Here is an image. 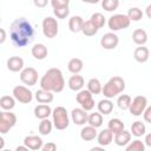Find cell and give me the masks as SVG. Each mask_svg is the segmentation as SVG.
Listing matches in <instances>:
<instances>
[{"instance_id": "obj_1", "label": "cell", "mask_w": 151, "mask_h": 151, "mask_svg": "<svg viewBox=\"0 0 151 151\" xmlns=\"http://www.w3.org/2000/svg\"><path fill=\"white\" fill-rule=\"evenodd\" d=\"M34 27L26 18H17L9 26V38L15 47H26L34 40Z\"/></svg>"}, {"instance_id": "obj_2", "label": "cell", "mask_w": 151, "mask_h": 151, "mask_svg": "<svg viewBox=\"0 0 151 151\" xmlns=\"http://www.w3.org/2000/svg\"><path fill=\"white\" fill-rule=\"evenodd\" d=\"M65 87V79L63 76V72L57 68L52 67L45 72V74L40 79V88L52 92V93H59Z\"/></svg>"}, {"instance_id": "obj_3", "label": "cell", "mask_w": 151, "mask_h": 151, "mask_svg": "<svg viewBox=\"0 0 151 151\" xmlns=\"http://www.w3.org/2000/svg\"><path fill=\"white\" fill-rule=\"evenodd\" d=\"M124 90H125V80L119 76H114L110 78L106 81V84L103 86L101 93L106 99H112L116 96L120 94Z\"/></svg>"}, {"instance_id": "obj_4", "label": "cell", "mask_w": 151, "mask_h": 151, "mask_svg": "<svg viewBox=\"0 0 151 151\" xmlns=\"http://www.w3.org/2000/svg\"><path fill=\"white\" fill-rule=\"evenodd\" d=\"M52 122L53 126L57 130H65L70 125V117L68 112L64 106H57L52 112Z\"/></svg>"}, {"instance_id": "obj_5", "label": "cell", "mask_w": 151, "mask_h": 151, "mask_svg": "<svg viewBox=\"0 0 151 151\" xmlns=\"http://www.w3.org/2000/svg\"><path fill=\"white\" fill-rule=\"evenodd\" d=\"M131 20L126 14H113L107 20V26L111 29V32H117L120 29H125L130 26Z\"/></svg>"}, {"instance_id": "obj_6", "label": "cell", "mask_w": 151, "mask_h": 151, "mask_svg": "<svg viewBox=\"0 0 151 151\" xmlns=\"http://www.w3.org/2000/svg\"><path fill=\"white\" fill-rule=\"evenodd\" d=\"M42 27V33L46 38L48 39H53L58 35L59 32V24L57 21V19H54L53 17H46L42 20L41 24Z\"/></svg>"}, {"instance_id": "obj_7", "label": "cell", "mask_w": 151, "mask_h": 151, "mask_svg": "<svg viewBox=\"0 0 151 151\" xmlns=\"http://www.w3.org/2000/svg\"><path fill=\"white\" fill-rule=\"evenodd\" d=\"M17 124V116L11 111H2L0 113V133H7Z\"/></svg>"}, {"instance_id": "obj_8", "label": "cell", "mask_w": 151, "mask_h": 151, "mask_svg": "<svg viewBox=\"0 0 151 151\" xmlns=\"http://www.w3.org/2000/svg\"><path fill=\"white\" fill-rule=\"evenodd\" d=\"M76 99L78 101V104L80 105V107L85 111H91L94 107V99H93V94L86 88V90H81L77 93Z\"/></svg>"}, {"instance_id": "obj_9", "label": "cell", "mask_w": 151, "mask_h": 151, "mask_svg": "<svg viewBox=\"0 0 151 151\" xmlns=\"http://www.w3.org/2000/svg\"><path fill=\"white\" fill-rule=\"evenodd\" d=\"M12 94L15 98V100H18L19 103H22V104H28V103H31L33 100L32 91L28 87L22 86V85L15 86L13 88V91H12Z\"/></svg>"}, {"instance_id": "obj_10", "label": "cell", "mask_w": 151, "mask_h": 151, "mask_svg": "<svg viewBox=\"0 0 151 151\" xmlns=\"http://www.w3.org/2000/svg\"><path fill=\"white\" fill-rule=\"evenodd\" d=\"M146 107H147V98L144 96H137L132 99V103H131L129 111L132 116L139 117L144 113Z\"/></svg>"}, {"instance_id": "obj_11", "label": "cell", "mask_w": 151, "mask_h": 151, "mask_svg": "<svg viewBox=\"0 0 151 151\" xmlns=\"http://www.w3.org/2000/svg\"><path fill=\"white\" fill-rule=\"evenodd\" d=\"M38 71L34 67H25L20 72V80L28 86H33L38 81Z\"/></svg>"}, {"instance_id": "obj_12", "label": "cell", "mask_w": 151, "mask_h": 151, "mask_svg": "<svg viewBox=\"0 0 151 151\" xmlns=\"http://www.w3.org/2000/svg\"><path fill=\"white\" fill-rule=\"evenodd\" d=\"M119 44V38L116 33L109 32L100 38V46L105 50H114Z\"/></svg>"}, {"instance_id": "obj_13", "label": "cell", "mask_w": 151, "mask_h": 151, "mask_svg": "<svg viewBox=\"0 0 151 151\" xmlns=\"http://www.w3.org/2000/svg\"><path fill=\"white\" fill-rule=\"evenodd\" d=\"M71 119L76 125L80 126V125H84L85 123H87L88 113H87V111L83 110L81 107H77L71 111Z\"/></svg>"}, {"instance_id": "obj_14", "label": "cell", "mask_w": 151, "mask_h": 151, "mask_svg": "<svg viewBox=\"0 0 151 151\" xmlns=\"http://www.w3.org/2000/svg\"><path fill=\"white\" fill-rule=\"evenodd\" d=\"M24 145L26 147H28L29 150L37 151V150H40L44 146V142L39 136H33L32 134V136H26L24 138Z\"/></svg>"}, {"instance_id": "obj_15", "label": "cell", "mask_w": 151, "mask_h": 151, "mask_svg": "<svg viewBox=\"0 0 151 151\" xmlns=\"http://www.w3.org/2000/svg\"><path fill=\"white\" fill-rule=\"evenodd\" d=\"M53 110L47 104H39L34 107V116L35 118L42 120V119H48V117L52 114Z\"/></svg>"}, {"instance_id": "obj_16", "label": "cell", "mask_w": 151, "mask_h": 151, "mask_svg": "<svg viewBox=\"0 0 151 151\" xmlns=\"http://www.w3.org/2000/svg\"><path fill=\"white\" fill-rule=\"evenodd\" d=\"M7 68L11 72H21L24 70V59L18 57V55L8 58V60H7Z\"/></svg>"}, {"instance_id": "obj_17", "label": "cell", "mask_w": 151, "mask_h": 151, "mask_svg": "<svg viewBox=\"0 0 151 151\" xmlns=\"http://www.w3.org/2000/svg\"><path fill=\"white\" fill-rule=\"evenodd\" d=\"M67 85H68L70 90L79 92V91L83 90V87L85 85V80H84V78L80 74H73V76L70 77Z\"/></svg>"}, {"instance_id": "obj_18", "label": "cell", "mask_w": 151, "mask_h": 151, "mask_svg": "<svg viewBox=\"0 0 151 151\" xmlns=\"http://www.w3.org/2000/svg\"><path fill=\"white\" fill-rule=\"evenodd\" d=\"M133 58L136 61L140 63V64H144L149 60L150 58V51L147 47L145 46H138L134 51H133Z\"/></svg>"}, {"instance_id": "obj_19", "label": "cell", "mask_w": 151, "mask_h": 151, "mask_svg": "<svg viewBox=\"0 0 151 151\" xmlns=\"http://www.w3.org/2000/svg\"><path fill=\"white\" fill-rule=\"evenodd\" d=\"M84 19L80 15H73L68 20V28L72 33H79L83 29L84 26Z\"/></svg>"}, {"instance_id": "obj_20", "label": "cell", "mask_w": 151, "mask_h": 151, "mask_svg": "<svg viewBox=\"0 0 151 151\" xmlns=\"http://www.w3.org/2000/svg\"><path fill=\"white\" fill-rule=\"evenodd\" d=\"M97 140H98V144L99 146H107L111 144V142L113 140V133L109 130V129H104L101 130L98 136H97Z\"/></svg>"}, {"instance_id": "obj_21", "label": "cell", "mask_w": 151, "mask_h": 151, "mask_svg": "<svg viewBox=\"0 0 151 151\" xmlns=\"http://www.w3.org/2000/svg\"><path fill=\"white\" fill-rule=\"evenodd\" d=\"M132 41L138 46H144L147 41V33L143 28H137L132 33Z\"/></svg>"}, {"instance_id": "obj_22", "label": "cell", "mask_w": 151, "mask_h": 151, "mask_svg": "<svg viewBox=\"0 0 151 151\" xmlns=\"http://www.w3.org/2000/svg\"><path fill=\"white\" fill-rule=\"evenodd\" d=\"M31 53L37 60H44L48 54V50L44 44H35L32 47Z\"/></svg>"}, {"instance_id": "obj_23", "label": "cell", "mask_w": 151, "mask_h": 151, "mask_svg": "<svg viewBox=\"0 0 151 151\" xmlns=\"http://www.w3.org/2000/svg\"><path fill=\"white\" fill-rule=\"evenodd\" d=\"M34 97H35V99H37V101H38L39 104H47V105H48L50 103H52L53 99H54L52 92L45 91V90H42V88L38 90V91L35 92Z\"/></svg>"}, {"instance_id": "obj_24", "label": "cell", "mask_w": 151, "mask_h": 151, "mask_svg": "<svg viewBox=\"0 0 151 151\" xmlns=\"http://www.w3.org/2000/svg\"><path fill=\"white\" fill-rule=\"evenodd\" d=\"M98 136L97 133V129L91 126V125H87V126H84L80 131V138L85 142H91L93 139H96Z\"/></svg>"}, {"instance_id": "obj_25", "label": "cell", "mask_w": 151, "mask_h": 151, "mask_svg": "<svg viewBox=\"0 0 151 151\" xmlns=\"http://www.w3.org/2000/svg\"><path fill=\"white\" fill-rule=\"evenodd\" d=\"M131 136H132L131 132L124 130V131H122V132L114 134L113 140H114L116 145H118V146H125V145H129V144H130V142H131Z\"/></svg>"}, {"instance_id": "obj_26", "label": "cell", "mask_w": 151, "mask_h": 151, "mask_svg": "<svg viewBox=\"0 0 151 151\" xmlns=\"http://www.w3.org/2000/svg\"><path fill=\"white\" fill-rule=\"evenodd\" d=\"M97 109H98V112L106 116V114H110L113 110V103L111 101V99H101L99 100V103L97 104Z\"/></svg>"}, {"instance_id": "obj_27", "label": "cell", "mask_w": 151, "mask_h": 151, "mask_svg": "<svg viewBox=\"0 0 151 151\" xmlns=\"http://www.w3.org/2000/svg\"><path fill=\"white\" fill-rule=\"evenodd\" d=\"M83 67H84V63L79 58H72L67 64V68L72 74H79Z\"/></svg>"}, {"instance_id": "obj_28", "label": "cell", "mask_w": 151, "mask_h": 151, "mask_svg": "<svg viewBox=\"0 0 151 151\" xmlns=\"http://www.w3.org/2000/svg\"><path fill=\"white\" fill-rule=\"evenodd\" d=\"M124 127H125V126H124V123H123L119 118H112V119L109 120V126H107V129H109L113 134H117V133L124 131V130H125Z\"/></svg>"}, {"instance_id": "obj_29", "label": "cell", "mask_w": 151, "mask_h": 151, "mask_svg": "<svg viewBox=\"0 0 151 151\" xmlns=\"http://www.w3.org/2000/svg\"><path fill=\"white\" fill-rule=\"evenodd\" d=\"M131 134L134 136V137H142L145 134L146 132V126L144 123H142L140 120H136L132 123L131 125Z\"/></svg>"}, {"instance_id": "obj_30", "label": "cell", "mask_w": 151, "mask_h": 151, "mask_svg": "<svg viewBox=\"0 0 151 151\" xmlns=\"http://www.w3.org/2000/svg\"><path fill=\"white\" fill-rule=\"evenodd\" d=\"M87 90L92 93V94H99L103 92V85L100 83L99 79L97 78H91L87 81Z\"/></svg>"}, {"instance_id": "obj_31", "label": "cell", "mask_w": 151, "mask_h": 151, "mask_svg": "<svg viewBox=\"0 0 151 151\" xmlns=\"http://www.w3.org/2000/svg\"><path fill=\"white\" fill-rule=\"evenodd\" d=\"M15 106V98L12 96H2L0 98V107L4 111H11Z\"/></svg>"}, {"instance_id": "obj_32", "label": "cell", "mask_w": 151, "mask_h": 151, "mask_svg": "<svg viewBox=\"0 0 151 151\" xmlns=\"http://www.w3.org/2000/svg\"><path fill=\"white\" fill-rule=\"evenodd\" d=\"M88 125L98 129L103 125V114L99 112H92L88 114V119H87Z\"/></svg>"}, {"instance_id": "obj_33", "label": "cell", "mask_w": 151, "mask_h": 151, "mask_svg": "<svg viewBox=\"0 0 151 151\" xmlns=\"http://www.w3.org/2000/svg\"><path fill=\"white\" fill-rule=\"evenodd\" d=\"M53 122H51L50 119H42L40 123H39V133L41 136H47L52 132V129H53Z\"/></svg>"}, {"instance_id": "obj_34", "label": "cell", "mask_w": 151, "mask_h": 151, "mask_svg": "<svg viewBox=\"0 0 151 151\" xmlns=\"http://www.w3.org/2000/svg\"><path fill=\"white\" fill-rule=\"evenodd\" d=\"M98 31L99 29L96 27V25L91 20L85 21L84 22V26H83V29H81L83 34L86 35V37H93V35H96L98 33Z\"/></svg>"}, {"instance_id": "obj_35", "label": "cell", "mask_w": 151, "mask_h": 151, "mask_svg": "<svg viewBox=\"0 0 151 151\" xmlns=\"http://www.w3.org/2000/svg\"><path fill=\"white\" fill-rule=\"evenodd\" d=\"M131 103H132V99L129 94H120L117 99V106L120 110H129L131 106Z\"/></svg>"}, {"instance_id": "obj_36", "label": "cell", "mask_w": 151, "mask_h": 151, "mask_svg": "<svg viewBox=\"0 0 151 151\" xmlns=\"http://www.w3.org/2000/svg\"><path fill=\"white\" fill-rule=\"evenodd\" d=\"M126 15L129 17V19H130L131 21H139V20L143 19L144 13H143V11H142L140 8H138V7H131V8H129Z\"/></svg>"}, {"instance_id": "obj_37", "label": "cell", "mask_w": 151, "mask_h": 151, "mask_svg": "<svg viewBox=\"0 0 151 151\" xmlns=\"http://www.w3.org/2000/svg\"><path fill=\"white\" fill-rule=\"evenodd\" d=\"M90 20L96 25V27H97L98 29H99V28H101V27H104V25L106 24V18H105L101 13H99V12L93 13V14L91 15Z\"/></svg>"}, {"instance_id": "obj_38", "label": "cell", "mask_w": 151, "mask_h": 151, "mask_svg": "<svg viewBox=\"0 0 151 151\" xmlns=\"http://www.w3.org/2000/svg\"><path fill=\"white\" fill-rule=\"evenodd\" d=\"M125 151H145V144L140 139L132 140L129 145H126Z\"/></svg>"}, {"instance_id": "obj_39", "label": "cell", "mask_w": 151, "mask_h": 151, "mask_svg": "<svg viewBox=\"0 0 151 151\" xmlns=\"http://www.w3.org/2000/svg\"><path fill=\"white\" fill-rule=\"evenodd\" d=\"M119 6V1L118 0H103L101 1V7L106 11V12H112L116 11Z\"/></svg>"}, {"instance_id": "obj_40", "label": "cell", "mask_w": 151, "mask_h": 151, "mask_svg": "<svg viewBox=\"0 0 151 151\" xmlns=\"http://www.w3.org/2000/svg\"><path fill=\"white\" fill-rule=\"evenodd\" d=\"M53 13L58 19H65L70 14V8H68V6L57 7V8H53Z\"/></svg>"}, {"instance_id": "obj_41", "label": "cell", "mask_w": 151, "mask_h": 151, "mask_svg": "<svg viewBox=\"0 0 151 151\" xmlns=\"http://www.w3.org/2000/svg\"><path fill=\"white\" fill-rule=\"evenodd\" d=\"M51 5H52L53 8H57V7L68 6V5H70V1H68V0H52V1H51Z\"/></svg>"}, {"instance_id": "obj_42", "label": "cell", "mask_w": 151, "mask_h": 151, "mask_svg": "<svg viewBox=\"0 0 151 151\" xmlns=\"http://www.w3.org/2000/svg\"><path fill=\"white\" fill-rule=\"evenodd\" d=\"M41 151H57V145L53 142H47L41 147Z\"/></svg>"}, {"instance_id": "obj_43", "label": "cell", "mask_w": 151, "mask_h": 151, "mask_svg": "<svg viewBox=\"0 0 151 151\" xmlns=\"http://www.w3.org/2000/svg\"><path fill=\"white\" fill-rule=\"evenodd\" d=\"M143 118H144V120L146 123H150L151 124V105L145 109V111L143 113Z\"/></svg>"}, {"instance_id": "obj_44", "label": "cell", "mask_w": 151, "mask_h": 151, "mask_svg": "<svg viewBox=\"0 0 151 151\" xmlns=\"http://www.w3.org/2000/svg\"><path fill=\"white\" fill-rule=\"evenodd\" d=\"M33 4H34L37 7H45L48 2H47V0H34Z\"/></svg>"}, {"instance_id": "obj_45", "label": "cell", "mask_w": 151, "mask_h": 151, "mask_svg": "<svg viewBox=\"0 0 151 151\" xmlns=\"http://www.w3.org/2000/svg\"><path fill=\"white\" fill-rule=\"evenodd\" d=\"M144 144H145V146H149V147H151V133H147V134H145Z\"/></svg>"}, {"instance_id": "obj_46", "label": "cell", "mask_w": 151, "mask_h": 151, "mask_svg": "<svg viewBox=\"0 0 151 151\" xmlns=\"http://www.w3.org/2000/svg\"><path fill=\"white\" fill-rule=\"evenodd\" d=\"M0 33H1V38H0V44H4L6 40V31L4 28H0Z\"/></svg>"}, {"instance_id": "obj_47", "label": "cell", "mask_w": 151, "mask_h": 151, "mask_svg": "<svg viewBox=\"0 0 151 151\" xmlns=\"http://www.w3.org/2000/svg\"><path fill=\"white\" fill-rule=\"evenodd\" d=\"M145 14H146V17H147L149 19H151V4L146 6V8H145Z\"/></svg>"}, {"instance_id": "obj_48", "label": "cell", "mask_w": 151, "mask_h": 151, "mask_svg": "<svg viewBox=\"0 0 151 151\" xmlns=\"http://www.w3.org/2000/svg\"><path fill=\"white\" fill-rule=\"evenodd\" d=\"M15 151H29V149H28V147H26L25 145H20V146H17Z\"/></svg>"}, {"instance_id": "obj_49", "label": "cell", "mask_w": 151, "mask_h": 151, "mask_svg": "<svg viewBox=\"0 0 151 151\" xmlns=\"http://www.w3.org/2000/svg\"><path fill=\"white\" fill-rule=\"evenodd\" d=\"M90 151H106L103 146H94V147H92Z\"/></svg>"}, {"instance_id": "obj_50", "label": "cell", "mask_w": 151, "mask_h": 151, "mask_svg": "<svg viewBox=\"0 0 151 151\" xmlns=\"http://www.w3.org/2000/svg\"><path fill=\"white\" fill-rule=\"evenodd\" d=\"M4 146H5V140H4L2 137H0V149H1V151L4 150Z\"/></svg>"}, {"instance_id": "obj_51", "label": "cell", "mask_w": 151, "mask_h": 151, "mask_svg": "<svg viewBox=\"0 0 151 151\" xmlns=\"http://www.w3.org/2000/svg\"><path fill=\"white\" fill-rule=\"evenodd\" d=\"M2 151H12V150H8V149H4Z\"/></svg>"}]
</instances>
